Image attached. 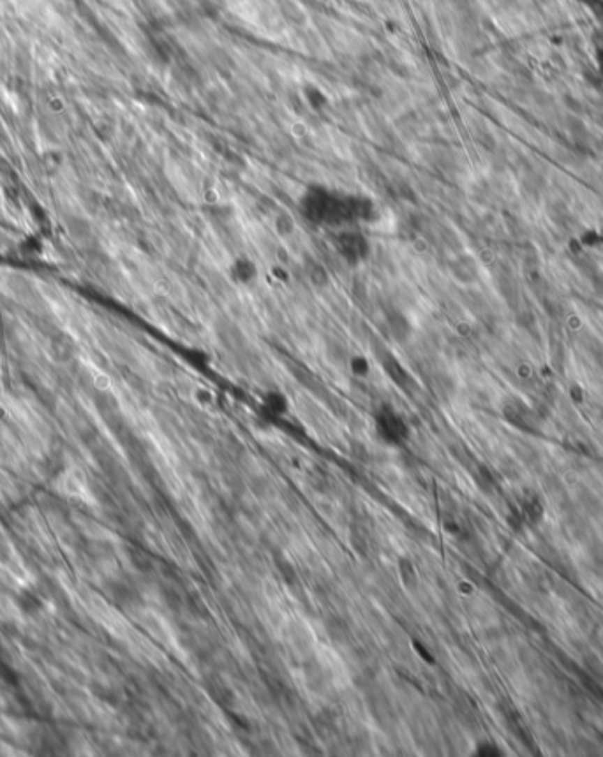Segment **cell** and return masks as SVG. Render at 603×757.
<instances>
[{
  "label": "cell",
  "mask_w": 603,
  "mask_h": 757,
  "mask_svg": "<svg viewBox=\"0 0 603 757\" xmlns=\"http://www.w3.org/2000/svg\"><path fill=\"white\" fill-rule=\"evenodd\" d=\"M302 216L309 223L343 228L353 221L374 217V202L364 194H348L327 186H311L300 198Z\"/></svg>",
  "instance_id": "6da1fadb"
},
{
  "label": "cell",
  "mask_w": 603,
  "mask_h": 757,
  "mask_svg": "<svg viewBox=\"0 0 603 757\" xmlns=\"http://www.w3.org/2000/svg\"><path fill=\"white\" fill-rule=\"evenodd\" d=\"M334 247L343 260L355 265L368 256V242L362 233L353 230H341L334 239Z\"/></svg>",
  "instance_id": "7a4b0ae2"
},
{
  "label": "cell",
  "mask_w": 603,
  "mask_h": 757,
  "mask_svg": "<svg viewBox=\"0 0 603 757\" xmlns=\"http://www.w3.org/2000/svg\"><path fill=\"white\" fill-rule=\"evenodd\" d=\"M376 429L380 436L390 443H401L408 436V427L402 417L390 408H383L376 415Z\"/></svg>",
  "instance_id": "3957f363"
},
{
  "label": "cell",
  "mask_w": 603,
  "mask_h": 757,
  "mask_svg": "<svg viewBox=\"0 0 603 757\" xmlns=\"http://www.w3.org/2000/svg\"><path fill=\"white\" fill-rule=\"evenodd\" d=\"M388 330H390L392 337H394L395 341H406L410 339L411 336V323L410 320H408L406 316H404V313H401V311H394V313L388 314Z\"/></svg>",
  "instance_id": "277c9868"
},
{
  "label": "cell",
  "mask_w": 603,
  "mask_h": 757,
  "mask_svg": "<svg viewBox=\"0 0 603 757\" xmlns=\"http://www.w3.org/2000/svg\"><path fill=\"white\" fill-rule=\"evenodd\" d=\"M231 276L234 281H239L242 284L253 283L254 277H256V265L254 261H251L249 258H239L234 260L233 267H231Z\"/></svg>",
  "instance_id": "5b68a950"
},
{
  "label": "cell",
  "mask_w": 603,
  "mask_h": 757,
  "mask_svg": "<svg viewBox=\"0 0 603 757\" xmlns=\"http://www.w3.org/2000/svg\"><path fill=\"white\" fill-rule=\"evenodd\" d=\"M307 277H309V283L313 284L314 288H320V290H323V288H327L328 284H330V274H328V270L325 269L321 263H318V261H313V265L307 269Z\"/></svg>",
  "instance_id": "8992f818"
},
{
  "label": "cell",
  "mask_w": 603,
  "mask_h": 757,
  "mask_svg": "<svg viewBox=\"0 0 603 757\" xmlns=\"http://www.w3.org/2000/svg\"><path fill=\"white\" fill-rule=\"evenodd\" d=\"M399 575H401L402 585L406 586V588H413V586L417 585V571H415L413 564H411L410 559L404 558L399 561Z\"/></svg>",
  "instance_id": "52a82bcc"
},
{
  "label": "cell",
  "mask_w": 603,
  "mask_h": 757,
  "mask_svg": "<svg viewBox=\"0 0 603 757\" xmlns=\"http://www.w3.org/2000/svg\"><path fill=\"white\" fill-rule=\"evenodd\" d=\"M274 230H276V233L279 237H291L295 230H297L295 219L290 214H281L276 219V223H274Z\"/></svg>",
  "instance_id": "ba28073f"
},
{
  "label": "cell",
  "mask_w": 603,
  "mask_h": 757,
  "mask_svg": "<svg viewBox=\"0 0 603 757\" xmlns=\"http://www.w3.org/2000/svg\"><path fill=\"white\" fill-rule=\"evenodd\" d=\"M350 367L357 376H365L368 373V360L364 357H353L350 362Z\"/></svg>",
  "instance_id": "9c48e42d"
}]
</instances>
